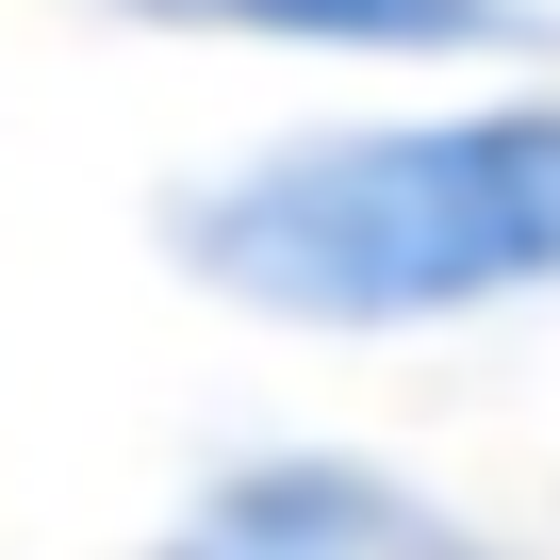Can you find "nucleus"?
<instances>
[{
    "label": "nucleus",
    "instance_id": "3",
    "mask_svg": "<svg viewBox=\"0 0 560 560\" xmlns=\"http://www.w3.org/2000/svg\"><path fill=\"white\" fill-rule=\"evenodd\" d=\"M116 18L280 67H544V0H116Z\"/></svg>",
    "mask_w": 560,
    "mask_h": 560
},
{
    "label": "nucleus",
    "instance_id": "2",
    "mask_svg": "<svg viewBox=\"0 0 560 560\" xmlns=\"http://www.w3.org/2000/svg\"><path fill=\"white\" fill-rule=\"evenodd\" d=\"M149 560H494V544L363 445H247L165 511Z\"/></svg>",
    "mask_w": 560,
    "mask_h": 560
},
{
    "label": "nucleus",
    "instance_id": "1",
    "mask_svg": "<svg viewBox=\"0 0 560 560\" xmlns=\"http://www.w3.org/2000/svg\"><path fill=\"white\" fill-rule=\"evenodd\" d=\"M198 298L264 330H462L560 298V100H429L264 132L165 198Z\"/></svg>",
    "mask_w": 560,
    "mask_h": 560
}]
</instances>
